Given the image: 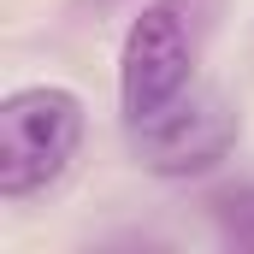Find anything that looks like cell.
I'll use <instances>...</instances> for the list:
<instances>
[{
  "label": "cell",
  "mask_w": 254,
  "mask_h": 254,
  "mask_svg": "<svg viewBox=\"0 0 254 254\" xmlns=\"http://www.w3.org/2000/svg\"><path fill=\"white\" fill-rule=\"evenodd\" d=\"M83 6H113V0H83Z\"/></svg>",
  "instance_id": "cell-5"
},
{
  "label": "cell",
  "mask_w": 254,
  "mask_h": 254,
  "mask_svg": "<svg viewBox=\"0 0 254 254\" xmlns=\"http://www.w3.org/2000/svg\"><path fill=\"white\" fill-rule=\"evenodd\" d=\"M195 48H201V0H148L125 30L119 54V107L125 125L154 119L190 89Z\"/></svg>",
  "instance_id": "cell-2"
},
{
  "label": "cell",
  "mask_w": 254,
  "mask_h": 254,
  "mask_svg": "<svg viewBox=\"0 0 254 254\" xmlns=\"http://www.w3.org/2000/svg\"><path fill=\"white\" fill-rule=\"evenodd\" d=\"M213 225H219V237L231 243V249L254 254V184H237V190H219L213 201Z\"/></svg>",
  "instance_id": "cell-4"
},
{
  "label": "cell",
  "mask_w": 254,
  "mask_h": 254,
  "mask_svg": "<svg viewBox=\"0 0 254 254\" xmlns=\"http://www.w3.org/2000/svg\"><path fill=\"white\" fill-rule=\"evenodd\" d=\"M125 130H130V154H136L142 172H154V178H201L237 148L243 125H237V107L219 89L190 83L172 107H160L154 119L125 125Z\"/></svg>",
  "instance_id": "cell-3"
},
{
  "label": "cell",
  "mask_w": 254,
  "mask_h": 254,
  "mask_svg": "<svg viewBox=\"0 0 254 254\" xmlns=\"http://www.w3.org/2000/svg\"><path fill=\"white\" fill-rule=\"evenodd\" d=\"M83 148V101L60 83H36L0 101V195L30 201L60 184Z\"/></svg>",
  "instance_id": "cell-1"
}]
</instances>
